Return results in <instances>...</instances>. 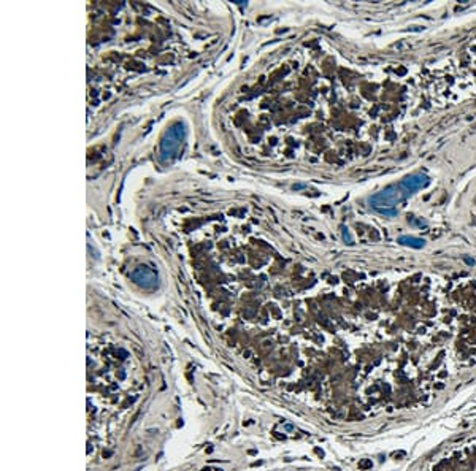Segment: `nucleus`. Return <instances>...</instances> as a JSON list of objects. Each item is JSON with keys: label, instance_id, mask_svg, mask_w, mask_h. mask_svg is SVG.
I'll use <instances>...</instances> for the list:
<instances>
[{"label": "nucleus", "instance_id": "obj_1", "mask_svg": "<svg viewBox=\"0 0 476 471\" xmlns=\"http://www.w3.org/2000/svg\"><path fill=\"white\" fill-rule=\"evenodd\" d=\"M184 137V125L183 124H173L171 125L161 143V157L162 161H168L171 159L180 149L181 146V140Z\"/></svg>", "mask_w": 476, "mask_h": 471}, {"label": "nucleus", "instance_id": "obj_2", "mask_svg": "<svg viewBox=\"0 0 476 471\" xmlns=\"http://www.w3.org/2000/svg\"><path fill=\"white\" fill-rule=\"evenodd\" d=\"M403 197L405 195L400 191H397V187H388L382 192L373 195V197L370 199V203L381 213V211H384V209H389L391 206H395L400 200H403Z\"/></svg>", "mask_w": 476, "mask_h": 471}, {"label": "nucleus", "instance_id": "obj_3", "mask_svg": "<svg viewBox=\"0 0 476 471\" xmlns=\"http://www.w3.org/2000/svg\"><path fill=\"white\" fill-rule=\"evenodd\" d=\"M130 278H132V281H134L135 284L143 287V289H153V287H156L157 282H159L157 274L151 268H148V267L135 268L134 271H132Z\"/></svg>", "mask_w": 476, "mask_h": 471}, {"label": "nucleus", "instance_id": "obj_4", "mask_svg": "<svg viewBox=\"0 0 476 471\" xmlns=\"http://www.w3.org/2000/svg\"><path fill=\"white\" fill-rule=\"evenodd\" d=\"M427 182H429V178L426 175H413L402 181V187L405 191H416L422 186H426Z\"/></svg>", "mask_w": 476, "mask_h": 471}, {"label": "nucleus", "instance_id": "obj_5", "mask_svg": "<svg viewBox=\"0 0 476 471\" xmlns=\"http://www.w3.org/2000/svg\"><path fill=\"white\" fill-rule=\"evenodd\" d=\"M399 243H402V244H405V246L416 247V249H419V247L424 246V240H419V238H414V237H400V238H399Z\"/></svg>", "mask_w": 476, "mask_h": 471}, {"label": "nucleus", "instance_id": "obj_6", "mask_svg": "<svg viewBox=\"0 0 476 471\" xmlns=\"http://www.w3.org/2000/svg\"><path fill=\"white\" fill-rule=\"evenodd\" d=\"M343 240H345L348 244H352V238H351V235H349L348 229H343Z\"/></svg>", "mask_w": 476, "mask_h": 471}, {"label": "nucleus", "instance_id": "obj_7", "mask_svg": "<svg viewBox=\"0 0 476 471\" xmlns=\"http://www.w3.org/2000/svg\"><path fill=\"white\" fill-rule=\"evenodd\" d=\"M359 466H361V468H368V466H372V462H370V460H364V462L359 463Z\"/></svg>", "mask_w": 476, "mask_h": 471}]
</instances>
